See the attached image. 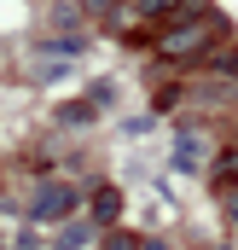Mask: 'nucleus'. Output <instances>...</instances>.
<instances>
[{
    "instance_id": "nucleus-7",
    "label": "nucleus",
    "mask_w": 238,
    "mask_h": 250,
    "mask_svg": "<svg viewBox=\"0 0 238 250\" xmlns=\"http://www.w3.org/2000/svg\"><path fill=\"white\" fill-rule=\"evenodd\" d=\"M87 6H93V12H111V6H117V0H87Z\"/></svg>"
},
{
    "instance_id": "nucleus-8",
    "label": "nucleus",
    "mask_w": 238,
    "mask_h": 250,
    "mask_svg": "<svg viewBox=\"0 0 238 250\" xmlns=\"http://www.w3.org/2000/svg\"><path fill=\"white\" fill-rule=\"evenodd\" d=\"M227 70H233V76H238V47H233V53H227Z\"/></svg>"
},
{
    "instance_id": "nucleus-9",
    "label": "nucleus",
    "mask_w": 238,
    "mask_h": 250,
    "mask_svg": "<svg viewBox=\"0 0 238 250\" xmlns=\"http://www.w3.org/2000/svg\"><path fill=\"white\" fill-rule=\"evenodd\" d=\"M139 250H169V245H139Z\"/></svg>"
},
{
    "instance_id": "nucleus-1",
    "label": "nucleus",
    "mask_w": 238,
    "mask_h": 250,
    "mask_svg": "<svg viewBox=\"0 0 238 250\" xmlns=\"http://www.w3.org/2000/svg\"><path fill=\"white\" fill-rule=\"evenodd\" d=\"M203 53H209V18L203 12L163 23V59H203Z\"/></svg>"
},
{
    "instance_id": "nucleus-2",
    "label": "nucleus",
    "mask_w": 238,
    "mask_h": 250,
    "mask_svg": "<svg viewBox=\"0 0 238 250\" xmlns=\"http://www.w3.org/2000/svg\"><path fill=\"white\" fill-rule=\"evenodd\" d=\"M192 12H203V0H134V18H145V23H175V18H192Z\"/></svg>"
},
{
    "instance_id": "nucleus-10",
    "label": "nucleus",
    "mask_w": 238,
    "mask_h": 250,
    "mask_svg": "<svg viewBox=\"0 0 238 250\" xmlns=\"http://www.w3.org/2000/svg\"><path fill=\"white\" fill-rule=\"evenodd\" d=\"M233 209H238V192H233Z\"/></svg>"
},
{
    "instance_id": "nucleus-5",
    "label": "nucleus",
    "mask_w": 238,
    "mask_h": 250,
    "mask_svg": "<svg viewBox=\"0 0 238 250\" xmlns=\"http://www.w3.org/2000/svg\"><path fill=\"white\" fill-rule=\"evenodd\" d=\"M81 245H87V227H81V221H70V227L59 233V250H81Z\"/></svg>"
},
{
    "instance_id": "nucleus-3",
    "label": "nucleus",
    "mask_w": 238,
    "mask_h": 250,
    "mask_svg": "<svg viewBox=\"0 0 238 250\" xmlns=\"http://www.w3.org/2000/svg\"><path fill=\"white\" fill-rule=\"evenodd\" d=\"M76 209V187H64V181H47V187L35 192V215L41 221H64Z\"/></svg>"
},
{
    "instance_id": "nucleus-4",
    "label": "nucleus",
    "mask_w": 238,
    "mask_h": 250,
    "mask_svg": "<svg viewBox=\"0 0 238 250\" xmlns=\"http://www.w3.org/2000/svg\"><path fill=\"white\" fill-rule=\"evenodd\" d=\"M93 215H99V221H117L122 215V192L117 187H99L93 192Z\"/></svg>"
},
{
    "instance_id": "nucleus-6",
    "label": "nucleus",
    "mask_w": 238,
    "mask_h": 250,
    "mask_svg": "<svg viewBox=\"0 0 238 250\" xmlns=\"http://www.w3.org/2000/svg\"><path fill=\"white\" fill-rule=\"evenodd\" d=\"M233 175H238V146L221 157V163H215V181H233Z\"/></svg>"
}]
</instances>
